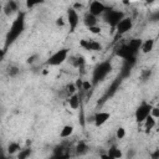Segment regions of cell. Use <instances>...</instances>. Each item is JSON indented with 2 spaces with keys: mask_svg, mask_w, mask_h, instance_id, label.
I'll return each mask as SVG.
<instances>
[{
  "mask_svg": "<svg viewBox=\"0 0 159 159\" xmlns=\"http://www.w3.org/2000/svg\"><path fill=\"white\" fill-rule=\"evenodd\" d=\"M68 58V48L63 47V48H60L57 51H55L47 60V65L51 66V67H55V66H61L63 65Z\"/></svg>",
  "mask_w": 159,
  "mask_h": 159,
  "instance_id": "1",
  "label": "cell"
},
{
  "mask_svg": "<svg viewBox=\"0 0 159 159\" xmlns=\"http://www.w3.org/2000/svg\"><path fill=\"white\" fill-rule=\"evenodd\" d=\"M66 21L70 26V31L75 32L80 25V12H77L73 7H68L66 11Z\"/></svg>",
  "mask_w": 159,
  "mask_h": 159,
  "instance_id": "2",
  "label": "cell"
},
{
  "mask_svg": "<svg viewBox=\"0 0 159 159\" xmlns=\"http://www.w3.org/2000/svg\"><path fill=\"white\" fill-rule=\"evenodd\" d=\"M116 32L118 35H125L133 29V19L130 16H123L114 26Z\"/></svg>",
  "mask_w": 159,
  "mask_h": 159,
  "instance_id": "3",
  "label": "cell"
},
{
  "mask_svg": "<svg viewBox=\"0 0 159 159\" xmlns=\"http://www.w3.org/2000/svg\"><path fill=\"white\" fill-rule=\"evenodd\" d=\"M106 10H107V6L102 0H92L88 5V12L94 15L96 17L103 16Z\"/></svg>",
  "mask_w": 159,
  "mask_h": 159,
  "instance_id": "4",
  "label": "cell"
},
{
  "mask_svg": "<svg viewBox=\"0 0 159 159\" xmlns=\"http://www.w3.org/2000/svg\"><path fill=\"white\" fill-rule=\"evenodd\" d=\"M150 107H152V104L150 103H147V102H143L138 108H137V111H135V114H134V117H135V120H137V123H139V124H142L143 122H144V119L149 116V111H150Z\"/></svg>",
  "mask_w": 159,
  "mask_h": 159,
  "instance_id": "5",
  "label": "cell"
},
{
  "mask_svg": "<svg viewBox=\"0 0 159 159\" xmlns=\"http://www.w3.org/2000/svg\"><path fill=\"white\" fill-rule=\"evenodd\" d=\"M80 46L87 51H101L102 50V43L96 40L82 39V40H80Z\"/></svg>",
  "mask_w": 159,
  "mask_h": 159,
  "instance_id": "6",
  "label": "cell"
},
{
  "mask_svg": "<svg viewBox=\"0 0 159 159\" xmlns=\"http://www.w3.org/2000/svg\"><path fill=\"white\" fill-rule=\"evenodd\" d=\"M109 119H111V113H109V112H106V111H99V112H97V113L93 116V118H92L93 124H94L97 128H98V127H102L103 124H106Z\"/></svg>",
  "mask_w": 159,
  "mask_h": 159,
  "instance_id": "7",
  "label": "cell"
},
{
  "mask_svg": "<svg viewBox=\"0 0 159 159\" xmlns=\"http://www.w3.org/2000/svg\"><path fill=\"white\" fill-rule=\"evenodd\" d=\"M103 15H104V17H106V21H107L109 25H112L113 27H114L116 24L124 16L122 12H119V11H117V10H106V12H104Z\"/></svg>",
  "mask_w": 159,
  "mask_h": 159,
  "instance_id": "8",
  "label": "cell"
},
{
  "mask_svg": "<svg viewBox=\"0 0 159 159\" xmlns=\"http://www.w3.org/2000/svg\"><path fill=\"white\" fill-rule=\"evenodd\" d=\"M2 11L6 16H11L17 11V2L15 0H9L4 6H2Z\"/></svg>",
  "mask_w": 159,
  "mask_h": 159,
  "instance_id": "9",
  "label": "cell"
},
{
  "mask_svg": "<svg viewBox=\"0 0 159 159\" xmlns=\"http://www.w3.org/2000/svg\"><path fill=\"white\" fill-rule=\"evenodd\" d=\"M67 103H68V107H70L71 109L77 111V109L81 107V99H80V96H78L76 92L72 93V94H70L68 98H67Z\"/></svg>",
  "mask_w": 159,
  "mask_h": 159,
  "instance_id": "10",
  "label": "cell"
},
{
  "mask_svg": "<svg viewBox=\"0 0 159 159\" xmlns=\"http://www.w3.org/2000/svg\"><path fill=\"white\" fill-rule=\"evenodd\" d=\"M154 45H155V40L154 39H147V40H144L139 45L142 53H149V52H152L153 48H154Z\"/></svg>",
  "mask_w": 159,
  "mask_h": 159,
  "instance_id": "11",
  "label": "cell"
},
{
  "mask_svg": "<svg viewBox=\"0 0 159 159\" xmlns=\"http://www.w3.org/2000/svg\"><path fill=\"white\" fill-rule=\"evenodd\" d=\"M98 17H96L94 15H92V14H89L88 11L84 14V16H83V25L86 26V27H89V26H93V25H97L98 24V20H97Z\"/></svg>",
  "mask_w": 159,
  "mask_h": 159,
  "instance_id": "12",
  "label": "cell"
},
{
  "mask_svg": "<svg viewBox=\"0 0 159 159\" xmlns=\"http://www.w3.org/2000/svg\"><path fill=\"white\" fill-rule=\"evenodd\" d=\"M75 132V127L72 124H65L60 129V137L61 138H70Z\"/></svg>",
  "mask_w": 159,
  "mask_h": 159,
  "instance_id": "13",
  "label": "cell"
},
{
  "mask_svg": "<svg viewBox=\"0 0 159 159\" xmlns=\"http://www.w3.org/2000/svg\"><path fill=\"white\" fill-rule=\"evenodd\" d=\"M142 124L144 125V129H145L147 132H150L152 129L155 128V125H157V119L153 118L152 116H148V117L144 119V122H143Z\"/></svg>",
  "mask_w": 159,
  "mask_h": 159,
  "instance_id": "14",
  "label": "cell"
},
{
  "mask_svg": "<svg viewBox=\"0 0 159 159\" xmlns=\"http://www.w3.org/2000/svg\"><path fill=\"white\" fill-rule=\"evenodd\" d=\"M109 158H113V159H119L123 157V153L120 149H118L117 147H112L109 150H108V154H107Z\"/></svg>",
  "mask_w": 159,
  "mask_h": 159,
  "instance_id": "15",
  "label": "cell"
},
{
  "mask_svg": "<svg viewBox=\"0 0 159 159\" xmlns=\"http://www.w3.org/2000/svg\"><path fill=\"white\" fill-rule=\"evenodd\" d=\"M7 152H9V154H15V153L20 152V144L15 143V142H11L7 145Z\"/></svg>",
  "mask_w": 159,
  "mask_h": 159,
  "instance_id": "16",
  "label": "cell"
},
{
  "mask_svg": "<svg viewBox=\"0 0 159 159\" xmlns=\"http://www.w3.org/2000/svg\"><path fill=\"white\" fill-rule=\"evenodd\" d=\"M125 135H127L125 128H124V127H118L117 130H116V138H117L118 140H122V139L125 138Z\"/></svg>",
  "mask_w": 159,
  "mask_h": 159,
  "instance_id": "17",
  "label": "cell"
},
{
  "mask_svg": "<svg viewBox=\"0 0 159 159\" xmlns=\"http://www.w3.org/2000/svg\"><path fill=\"white\" fill-rule=\"evenodd\" d=\"M55 24H56V26H57V27H60V29L65 27V26L67 25L66 17H65V16H58V17H56V20H55Z\"/></svg>",
  "mask_w": 159,
  "mask_h": 159,
  "instance_id": "18",
  "label": "cell"
},
{
  "mask_svg": "<svg viewBox=\"0 0 159 159\" xmlns=\"http://www.w3.org/2000/svg\"><path fill=\"white\" fill-rule=\"evenodd\" d=\"M88 29V31L92 34V35H101L102 34V27L97 24V25H93V26H89V27H87Z\"/></svg>",
  "mask_w": 159,
  "mask_h": 159,
  "instance_id": "19",
  "label": "cell"
},
{
  "mask_svg": "<svg viewBox=\"0 0 159 159\" xmlns=\"http://www.w3.org/2000/svg\"><path fill=\"white\" fill-rule=\"evenodd\" d=\"M149 116H152L153 118H155V119L158 120V118H159V107H158V106H153V104H152L150 111H149Z\"/></svg>",
  "mask_w": 159,
  "mask_h": 159,
  "instance_id": "20",
  "label": "cell"
},
{
  "mask_svg": "<svg viewBox=\"0 0 159 159\" xmlns=\"http://www.w3.org/2000/svg\"><path fill=\"white\" fill-rule=\"evenodd\" d=\"M92 86H93V84H92V82H91L89 80H83V81H82V88H81V89L87 92V91L92 89Z\"/></svg>",
  "mask_w": 159,
  "mask_h": 159,
  "instance_id": "21",
  "label": "cell"
},
{
  "mask_svg": "<svg viewBox=\"0 0 159 159\" xmlns=\"http://www.w3.org/2000/svg\"><path fill=\"white\" fill-rule=\"evenodd\" d=\"M26 1V6L30 9V7H34V6H36V5H39V4H42L43 2V0H25Z\"/></svg>",
  "mask_w": 159,
  "mask_h": 159,
  "instance_id": "22",
  "label": "cell"
},
{
  "mask_svg": "<svg viewBox=\"0 0 159 159\" xmlns=\"http://www.w3.org/2000/svg\"><path fill=\"white\" fill-rule=\"evenodd\" d=\"M71 7H73V9H75L77 12H81V11H83V10H84V5H83L82 2H80V1L75 2V4H73Z\"/></svg>",
  "mask_w": 159,
  "mask_h": 159,
  "instance_id": "23",
  "label": "cell"
},
{
  "mask_svg": "<svg viewBox=\"0 0 159 159\" xmlns=\"http://www.w3.org/2000/svg\"><path fill=\"white\" fill-rule=\"evenodd\" d=\"M67 92H68L70 94H72V93L77 92V88H76L75 83H70V84H67Z\"/></svg>",
  "mask_w": 159,
  "mask_h": 159,
  "instance_id": "24",
  "label": "cell"
},
{
  "mask_svg": "<svg viewBox=\"0 0 159 159\" xmlns=\"http://www.w3.org/2000/svg\"><path fill=\"white\" fill-rule=\"evenodd\" d=\"M86 149H87V147H86V144H84L83 142L78 143V145H77V152H78V153H81V152H84Z\"/></svg>",
  "mask_w": 159,
  "mask_h": 159,
  "instance_id": "25",
  "label": "cell"
},
{
  "mask_svg": "<svg viewBox=\"0 0 159 159\" xmlns=\"http://www.w3.org/2000/svg\"><path fill=\"white\" fill-rule=\"evenodd\" d=\"M25 150H26V152H24V153H21V152H20L17 157H19V158H26L27 155H30V153H31V150H30V149H25Z\"/></svg>",
  "mask_w": 159,
  "mask_h": 159,
  "instance_id": "26",
  "label": "cell"
},
{
  "mask_svg": "<svg viewBox=\"0 0 159 159\" xmlns=\"http://www.w3.org/2000/svg\"><path fill=\"white\" fill-rule=\"evenodd\" d=\"M82 81H83L82 78H78V80H76V82H75V86H76V88H77V91L82 88Z\"/></svg>",
  "mask_w": 159,
  "mask_h": 159,
  "instance_id": "27",
  "label": "cell"
},
{
  "mask_svg": "<svg viewBox=\"0 0 159 159\" xmlns=\"http://www.w3.org/2000/svg\"><path fill=\"white\" fill-rule=\"evenodd\" d=\"M145 1H147V2H148V4L150 5V4H153V2H155L157 0H145Z\"/></svg>",
  "mask_w": 159,
  "mask_h": 159,
  "instance_id": "28",
  "label": "cell"
}]
</instances>
